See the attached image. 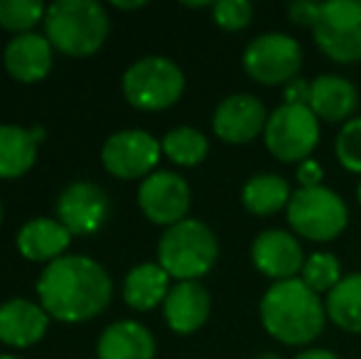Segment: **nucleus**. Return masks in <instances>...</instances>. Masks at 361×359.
I'll list each match as a JSON object with an SVG mask.
<instances>
[{"label": "nucleus", "mask_w": 361, "mask_h": 359, "mask_svg": "<svg viewBox=\"0 0 361 359\" xmlns=\"http://www.w3.org/2000/svg\"><path fill=\"white\" fill-rule=\"evenodd\" d=\"M111 278L89 256H62L47 264L37 281L39 305L59 322H84L111 303Z\"/></svg>", "instance_id": "nucleus-1"}, {"label": "nucleus", "mask_w": 361, "mask_h": 359, "mask_svg": "<svg viewBox=\"0 0 361 359\" xmlns=\"http://www.w3.org/2000/svg\"><path fill=\"white\" fill-rule=\"evenodd\" d=\"M258 315L263 330L286 347L312 345L327 325L324 300L300 278L271 283L258 303Z\"/></svg>", "instance_id": "nucleus-2"}, {"label": "nucleus", "mask_w": 361, "mask_h": 359, "mask_svg": "<svg viewBox=\"0 0 361 359\" xmlns=\"http://www.w3.org/2000/svg\"><path fill=\"white\" fill-rule=\"evenodd\" d=\"M109 15L96 0H57L44 13V37L69 57H89L109 37Z\"/></svg>", "instance_id": "nucleus-3"}, {"label": "nucleus", "mask_w": 361, "mask_h": 359, "mask_svg": "<svg viewBox=\"0 0 361 359\" xmlns=\"http://www.w3.org/2000/svg\"><path fill=\"white\" fill-rule=\"evenodd\" d=\"M219 261V241L209 224L190 219L165 229L157 244V264L167 276L182 281H200Z\"/></svg>", "instance_id": "nucleus-4"}, {"label": "nucleus", "mask_w": 361, "mask_h": 359, "mask_svg": "<svg viewBox=\"0 0 361 359\" xmlns=\"http://www.w3.org/2000/svg\"><path fill=\"white\" fill-rule=\"evenodd\" d=\"M286 219L298 239L329 244L349 226V207L337 192L324 185L312 190L298 187L290 197Z\"/></svg>", "instance_id": "nucleus-5"}, {"label": "nucleus", "mask_w": 361, "mask_h": 359, "mask_svg": "<svg viewBox=\"0 0 361 359\" xmlns=\"http://www.w3.org/2000/svg\"><path fill=\"white\" fill-rule=\"evenodd\" d=\"M185 94V72L170 57H143L123 74V96L138 111H165Z\"/></svg>", "instance_id": "nucleus-6"}, {"label": "nucleus", "mask_w": 361, "mask_h": 359, "mask_svg": "<svg viewBox=\"0 0 361 359\" xmlns=\"http://www.w3.org/2000/svg\"><path fill=\"white\" fill-rule=\"evenodd\" d=\"M263 143L278 163H305L319 145V118L310 111V106L281 104L268 116Z\"/></svg>", "instance_id": "nucleus-7"}, {"label": "nucleus", "mask_w": 361, "mask_h": 359, "mask_svg": "<svg viewBox=\"0 0 361 359\" xmlns=\"http://www.w3.org/2000/svg\"><path fill=\"white\" fill-rule=\"evenodd\" d=\"M241 64L251 82L261 87H286L300 77L302 47L288 32H263L246 44Z\"/></svg>", "instance_id": "nucleus-8"}, {"label": "nucleus", "mask_w": 361, "mask_h": 359, "mask_svg": "<svg viewBox=\"0 0 361 359\" xmlns=\"http://www.w3.org/2000/svg\"><path fill=\"white\" fill-rule=\"evenodd\" d=\"M314 44L334 64L361 62V0H327L312 28Z\"/></svg>", "instance_id": "nucleus-9"}, {"label": "nucleus", "mask_w": 361, "mask_h": 359, "mask_svg": "<svg viewBox=\"0 0 361 359\" xmlns=\"http://www.w3.org/2000/svg\"><path fill=\"white\" fill-rule=\"evenodd\" d=\"M160 155V140L140 128L118 130L106 140L101 150L104 168L118 180H145L147 175L155 173Z\"/></svg>", "instance_id": "nucleus-10"}, {"label": "nucleus", "mask_w": 361, "mask_h": 359, "mask_svg": "<svg viewBox=\"0 0 361 359\" xmlns=\"http://www.w3.org/2000/svg\"><path fill=\"white\" fill-rule=\"evenodd\" d=\"M138 205L152 224L175 226L187 219L192 207V190L187 180L170 170H155L140 182Z\"/></svg>", "instance_id": "nucleus-11"}, {"label": "nucleus", "mask_w": 361, "mask_h": 359, "mask_svg": "<svg viewBox=\"0 0 361 359\" xmlns=\"http://www.w3.org/2000/svg\"><path fill=\"white\" fill-rule=\"evenodd\" d=\"M268 111L253 94H228L221 99L212 116V130L219 140L228 145H246L263 135L268 123Z\"/></svg>", "instance_id": "nucleus-12"}, {"label": "nucleus", "mask_w": 361, "mask_h": 359, "mask_svg": "<svg viewBox=\"0 0 361 359\" xmlns=\"http://www.w3.org/2000/svg\"><path fill=\"white\" fill-rule=\"evenodd\" d=\"M305 251L300 239L288 229H263L251 241V264L261 276L273 283L300 278L305 266Z\"/></svg>", "instance_id": "nucleus-13"}, {"label": "nucleus", "mask_w": 361, "mask_h": 359, "mask_svg": "<svg viewBox=\"0 0 361 359\" xmlns=\"http://www.w3.org/2000/svg\"><path fill=\"white\" fill-rule=\"evenodd\" d=\"M109 195L94 182H74L57 200V219L72 236H89L99 231L109 219Z\"/></svg>", "instance_id": "nucleus-14"}, {"label": "nucleus", "mask_w": 361, "mask_h": 359, "mask_svg": "<svg viewBox=\"0 0 361 359\" xmlns=\"http://www.w3.org/2000/svg\"><path fill=\"white\" fill-rule=\"evenodd\" d=\"M165 322L177 335H195L212 315V296L200 281L175 283L162 303Z\"/></svg>", "instance_id": "nucleus-15"}, {"label": "nucleus", "mask_w": 361, "mask_h": 359, "mask_svg": "<svg viewBox=\"0 0 361 359\" xmlns=\"http://www.w3.org/2000/svg\"><path fill=\"white\" fill-rule=\"evenodd\" d=\"M310 111L324 123H347L359 109V89L339 74H319L310 82Z\"/></svg>", "instance_id": "nucleus-16"}, {"label": "nucleus", "mask_w": 361, "mask_h": 359, "mask_svg": "<svg viewBox=\"0 0 361 359\" xmlns=\"http://www.w3.org/2000/svg\"><path fill=\"white\" fill-rule=\"evenodd\" d=\"M49 315L39 303L13 298L0 305V342L8 347H32L44 337Z\"/></svg>", "instance_id": "nucleus-17"}, {"label": "nucleus", "mask_w": 361, "mask_h": 359, "mask_svg": "<svg viewBox=\"0 0 361 359\" xmlns=\"http://www.w3.org/2000/svg\"><path fill=\"white\" fill-rule=\"evenodd\" d=\"M8 74L20 84L42 82L52 69V44L37 32L15 35L3 54Z\"/></svg>", "instance_id": "nucleus-18"}, {"label": "nucleus", "mask_w": 361, "mask_h": 359, "mask_svg": "<svg viewBox=\"0 0 361 359\" xmlns=\"http://www.w3.org/2000/svg\"><path fill=\"white\" fill-rule=\"evenodd\" d=\"M69 244H72L69 229L59 219H49V217L27 221L18 231V251L35 264H52L62 259Z\"/></svg>", "instance_id": "nucleus-19"}, {"label": "nucleus", "mask_w": 361, "mask_h": 359, "mask_svg": "<svg viewBox=\"0 0 361 359\" xmlns=\"http://www.w3.org/2000/svg\"><path fill=\"white\" fill-rule=\"evenodd\" d=\"M99 359H155V337L135 320H118L104 330L96 347Z\"/></svg>", "instance_id": "nucleus-20"}, {"label": "nucleus", "mask_w": 361, "mask_h": 359, "mask_svg": "<svg viewBox=\"0 0 361 359\" xmlns=\"http://www.w3.org/2000/svg\"><path fill=\"white\" fill-rule=\"evenodd\" d=\"M290 197L293 190L288 180L276 173H256L241 187V205L253 217H273L288 209Z\"/></svg>", "instance_id": "nucleus-21"}, {"label": "nucleus", "mask_w": 361, "mask_h": 359, "mask_svg": "<svg viewBox=\"0 0 361 359\" xmlns=\"http://www.w3.org/2000/svg\"><path fill=\"white\" fill-rule=\"evenodd\" d=\"M170 293V276L160 264H140L123 281V300L133 310H152L162 305Z\"/></svg>", "instance_id": "nucleus-22"}, {"label": "nucleus", "mask_w": 361, "mask_h": 359, "mask_svg": "<svg viewBox=\"0 0 361 359\" xmlns=\"http://www.w3.org/2000/svg\"><path fill=\"white\" fill-rule=\"evenodd\" d=\"M327 320L342 332L361 335V273H347L334 291L324 296Z\"/></svg>", "instance_id": "nucleus-23"}, {"label": "nucleus", "mask_w": 361, "mask_h": 359, "mask_svg": "<svg viewBox=\"0 0 361 359\" xmlns=\"http://www.w3.org/2000/svg\"><path fill=\"white\" fill-rule=\"evenodd\" d=\"M37 160V140L27 128L0 126V180H15L30 173Z\"/></svg>", "instance_id": "nucleus-24"}, {"label": "nucleus", "mask_w": 361, "mask_h": 359, "mask_svg": "<svg viewBox=\"0 0 361 359\" xmlns=\"http://www.w3.org/2000/svg\"><path fill=\"white\" fill-rule=\"evenodd\" d=\"M162 153L180 168H197L209 155V138L192 126H177L160 140Z\"/></svg>", "instance_id": "nucleus-25"}, {"label": "nucleus", "mask_w": 361, "mask_h": 359, "mask_svg": "<svg viewBox=\"0 0 361 359\" xmlns=\"http://www.w3.org/2000/svg\"><path fill=\"white\" fill-rule=\"evenodd\" d=\"M342 278V264H339V259L332 251H314V254H310L305 259L302 271H300V281L312 293H317L319 298L327 296L329 291H334Z\"/></svg>", "instance_id": "nucleus-26"}, {"label": "nucleus", "mask_w": 361, "mask_h": 359, "mask_svg": "<svg viewBox=\"0 0 361 359\" xmlns=\"http://www.w3.org/2000/svg\"><path fill=\"white\" fill-rule=\"evenodd\" d=\"M47 5L39 0H0V28L15 35H27L37 23H44Z\"/></svg>", "instance_id": "nucleus-27"}, {"label": "nucleus", "mask_w": 361, "mask_h": 359, "mask_svg": "<svg viewBox=\"0 0 361 359\" xmlns=\"http://www.w3.org/2000/svg\"><path fill=\"white\" fill-rule=\"evenodd\" d=\"M334 155L347 173L361 178V116H354L352 121L339 126V133L334 138Z\"/></svg>", "instance_id": "nucleus-28"}, {"label": "nucleus", "mask_w": 361, "mask_h": 359, "mask_svg": "<svg viewBox=\"0 0 361 359\" xmlns=\"http://www.w3.org/2000/svg\"><path fill=\"white\" fill-rule=\"evenodd\" d=\"M253 15H256V8L248 0H216L212 5V20L224 32L246 30L253 23Z\"/></svg>", "instance_id": "nucleus-29"}, {"label": "nucleus", "mask_w": 361, "mask_h": 359, "mask_svg": "<svg viewBox=\"0 0 361 359\" xmlns=\"http://www.w3.org/2000/svg\"><path fill=\"white\" fill-rule=\"evenodd\" d=\"M319 13H322V3H314V0H295L288 8V18L298 28H314Z\"/></svg>", "instance_id": "nucleus-30"}, {"label": "nucleus", "mask_w": 361, "mask_h": 359, "mask_svg": "<svg viewBox=\"0 0 361 359\" xmlns=\"http://www.w3.org/2000/svg\"><path fill=\"white\" fill-rule=\"evenodd\" d=\"M295 178H298L302 190H312V187H322L324 170H322V165H319L317 160L310 158V160H305V163L298 165V170H295Z\"/></svg>", "instance_id": "nucleus-31"}, {"label": "nucleus", "mask_w": 361, "mask_h": 359, "mask_svg": "<svg viewBox=\"0 0 361 359\" xmlns=\"http://www.w3.org/2000/svg\"><path fill=\"white\" fill-rule=\"evenodd\" d=\"M283 96H286V104H302L307 106L310 101V82L305 79H293L290 84L283 87Z\"/></svg>", "instance_id": "nucleus-32"}, {"label": "nucleus", "mask_w": 361, "mask_h": 359, "mask_svg": "<svg viewBox=\"0 0 361 359\" xmlns=\"http://www.w3.org/2000/svg\"><path fill=\"white\" fill-rule=\"evenodd\" d=\"M295 359H339V357L332 350H327V347H307V350L298 352Z\"/></svg>", "instance_id": "nucleus-33"}, {"label": "nucleus", "mask_w": 361, "mask_h": 359, "mask_svg": "<svg viewBox=\"0 0 361 359\" xmlns=\"http://www.w3.org/2000/svg\"><path fill=\"white\" fill-rule=\"evenodd\" d=\"M114 5L121 10H138V8H145V0H138V3H121V0H116Z\"/></svg>", "instance_id": "nucleus-34"}, {"label": "nucleus", "mask_w": 361, "mask_h": 359, "mask_svg": "<svg viewBox=\"0 0 361 359\" xmlns=\"http://www.w3.org/2000/svg\"><path fill=\"white\" fill-rule=\"evenodd\" d=\"M30 133H32V138L37 140V143L44 138V128H42V126H35V128H30Z\"/></svg>", "instance_id": "nucleus-35"}, {"label": "nucleus", "mask_w": 361, "mask_h": 359, "mask_svg": "<svg viewBox=\"0 0 361 359\" xmlns=\"http://www.w3.org/2000/svg\"><path fill=\"white\" fill-rule=\"evenodd\" d=\"M251 359H283V357L276 355V352H261V355H253Z\"/></svg>", "instance_id": "nucleus-36"}, {"label": "nucleus", "mask_w": 361, "mask_h": 359, "mask_svg": "<svg viewBox=\"0 0 361 359\" xmlns=\"http://www.w3.org/2000/svg\"><path fill=\"white\" fill-rule=\"evenodd\" d=\"M357 200H359V205H361V178H359V185H357Z\"/></svg>", "instance_id": "nucleus-37"}, {"label": "nucleus", "mask_w": 361, "mask_h": 359, "mask_svg": "<svg viewBox=\"0 0 361 359\" xmlns=\"http://www.w3.org/2000/svg\"><path fill=\"white\" fill-rule=\"evenodd\" d=\"M0 221H3V205H0Z\"/></svg>", "instance_id": "nucleus-38"}, {"label": "nucleus", "mask_w": 361, "mask_h": 359, "mask_svg": "<svg viewBox=\"0 0 361 359\" xmlns=\"http://www.w3.org/2000/svg\"><path fill=\"white\" fill-rule=\"evenodd\" d=\"M0 359H20V357H0Z\"/></svg>", "instance_id": "nucleus-39"}]
</instances>
